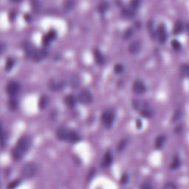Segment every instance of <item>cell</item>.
<instances>
[{
  "instance_id": "obj_9",
  "label": "cell",
  "mask_w": 189,
  "mask_h": 189,
  "mask_svg": "<svg viewBox=\"0 0 189 189\" xmlns=\"http://www.w3.org/2000/svg\"><path fill=\"white\" fill-rule=\"evenodd\" d=\"M133 89H134V93L137 94H143L146 90V87L144 84V83L140 81H136L133 85Z\"/></svg>"
},
{
  "instance_id": "obj_11",
  "label": "cell",
  "mask_w": 189,
  "mask_h": 189,
  "mask_svg": "<svg viewBox=\"0 0 189 189\" xmlns=\"http://www.w3.org/2000/svg\"><path fill=\"white\" fill-rule=\"evenodd\" d=\"M120 16L124 19H132L135 16V13L132 8H124L121 11Z\"/></svg>"
},
{
  "instance_id": "obj_12",
  "label": "cell",
  "mask_w": 189,
  "mask_h": 189,
  "mask_svg": "<svg viewBox=\"0 0 189 189\" xmlns=\"http://www.w3.org/2000/svg\"><path fill=\"white\" fill-rule=\"evenodd\" d=\"M56 36H57V34H56V32L55 31L52 30V31H49L48 33L43 37V44L45 45H49L53 40L55 39L56 38Z\"/></svg>"
},
{
  "instance_id": "obj_10",
  "label": "cell",
  "mask_w": 189,
  "mask_h": 189,
  "mask_svg": "<svg viewBox=\"0 0 189 189\" xmlns=\"http://www.w3.org/2000/svg\"><path fill=\"white\" fill-rule=\"evenodd\" d=\"M132 107L135 110L141 111L146 108H148V104L144 100H134L132 102Z\"/></svg>"
},
{
  "instance_id": "obj_28",
  "label": "cell",
  "mask_w": 189,
  "mask_h": 189,
  "mask_svg": "<svg viewBox=\"0 0 189 189\" xmlns=\"http://www.w3.org/2000/svg\"><path fill=\"white\" fill-rule=\"evenodd\" d=\"M15 64V61L13 59H7V62L5 64V70H7V72H9L10 70H12V68L13 67Z\"/></svg>"
},
{
  "instance_id": "obj_30",
  "label": "cell",
  "mask_w": 189,
  "mask_h": 189,
  "mask_svg": "<svg viewBox=\"0 0 189 189\" xmlns=\"http://www.w3.org/2000/svg\"><path fill=\"white\" fill-rule=\"evenodd\" d=\"M171 46H172V47H173L174 50H177V51H178V50H180V49H181V44H180V42L179 41H177V40L176 39H174L171 41Z\"/></svg>"
},
{
  "instance_id": "obj_15",
  "label": "cell",
  "mask_w": 189,
  "mask_h": 189,
  "mask_svg": "<svg viewBox=\"0 0 189 189\" xmlns=\"http://www.w3.org/2000/svg\"><path fill=\"white\" fill-rule=\"evenodd\" d=\"M93 55H94V60H95V61L97 62V64H100V65H102V64H104V62H105L104 56L98 49H95V50H94Z\"/></svg>"
},
{
  "instance_id": "obj_43",
  "label": "cell",
  "mask_w": 189,
  "mask_h": 189,
  "mask_svg": "<svg viewBox=\"0 0 189 189\" xmlns=\"http://www.w3.org/2000/svg\"><path fill=\"white\" fill-rule=\"evenodd\" d=\"M25 21H27V22H29V21H31V16H30L29 14H25Z\"/></svg>"
},
{
  "instance_id": "obj_7",
  "label": "cell",
  "mask_w": 189,
  "mask_h": 189,
  "mask_svg": "<svg viewBox=\"0 0 189 189\" xmlns=\"http://www.w3.org/2000/svg\"><path fill=\"white\" fill-rule=\"evenodd\" d=\"M157 35L159 42L164 43L167 40V39H168V34H167L166 28L164 25H160L157 27Z\"/></svg>"
},
{
  "instance_id": "obj_17",
  "label": "cell",
  "mask_w": 189,
  "mask_h": 189,
  "mask_svg": "<svg viewBox=\"0 0 189 189\" xmlns=\"http://www.w3.org/2000/svg\"><path fill=\"white\" fill-rule=\"evenodd\" d=\"M76 102L77 99L73 94H69V95H67L66 98H64V103L70 108H73V107L75 106Z\"/></svg>"
},
{
  "instance_id": "obj_41",
  "label": "cell",
  "mask_w": 189,
  "mask_h": 189,
  "mask_svg": "<svg viewBox=\"0 0 189 189\" xmlns=\"http://www.w3.org/2000/svg\"><path fill=\"white\" fill-rule=\"evenodd\" d=\"M182 126L181 125H179L176 127L175 128V132L177 133V134H180V132H182Z\"/></svg>"
},
{
  "instance_id": "obj_3",
  "label": "cell",
  "mask_w": 189,
  "mask_h": 189,
  "mask_svg": "<svg viewBox=\"0 0 189 189\" xmlns=\"http://www.w3.org/2000/svg\"><path fill=\"white\" fill-rule=\"evenodd\" d=\"M115 118V113L112 109H107L102 114V123L104 126L107 128L112 127Z\"/></svg>"
},
{
  "instance_id": "obj_35",
  "label": "cell",
  "mask_w": 189,
  "mask_h": 189,
  "mask_svg": "<svg viewBox=\"0 0 189 189\" xmlns=\"http://www.w3.org/2000/svg\"><path fill=\"white\" fill-rule=\"evenodd\" d=\"M19 180H14V181L10 182L9 185L7 186V188H14L19 185Z\"/></svg>"
},
{
  "instance_id": "obj_42",
  "label": "cell",
  "mask_w": 189,
  "mask_h": 189,
  "mask_svg": "<svg viewBox=\"0 0 189 189\" xmlns=\"http://www.w3.org/2000/svg\"><path fill=\"white\" fill-rule=\"evenodd\" d=\"M143 124H142V121H141L140 120L137 119L136 120V126L137 127V128H140L142 127Z\"/></svg>"
},
{
  "instance_id": "obj_33",
  "label": "cell",
  "mask_w": 189,
  "mask_h": 189,
  "mask_svg": "<svg viewBox=\"0 0 189 189\" xmlns=\"http://www.w3.org/2000/svg\"><path fill=\"white\" fill-rule=\"evenodd\" d=\"M9 105L11 109H16V107L18 106V103H17V101H16L15 98H12V99H11V100H10Z\"/></svg>"
},
{
  "instance_id": "obj_13",
  "label": "cell",
  "mask_w": 189,
  "mask_h": 189,
  "mask_svg": "<svg viewBox=\"0 0 189 189\" xmlns=\"http://www.w3.org/2000/svg\"><path fill=\"white\" fill-rule=\"evenodd\" d=\"M69 133H70V130H68L66 128L61 127L58 130L57 137L61 140H67Z\"/></svg>"
},
{
  "instance_id": "obj_32",
  "label": "cell",
  "mask_w": 189,
  "mask_h": 189,
  "mask_svg": "<svg viewBox=\"0 0 189 189\" xmlns=\"http://www.w3.org/2000/svg\"><path fill=\"white\" fill-rule=\"evenodd\" d=\"M181 118H182V112H181V110L178 109V110H177L175 112L174 114L173 121L174 122L178 121V120H180Z\"/></svg>"
},
{
  "instance_id": "obj_38",
  "label": "cell",
  "mask_w": 189,
  "mask_h": 189,
  "mask_svg": "<svg viewBox=\"0 0 189 189\" xmlns=\"http://www.w3.org/2000/svg\"><path fill=\"white\" fill-rule=\"evenodd\" d=\"M33 7L34 9L39 10L41 7V5L39 2H33Z\"/></svg>"
},
{
  "instance_id": "obj_22",
  "label": "cell",
  "mask_w": 189,
  "mask_h": 189,
  "mask_svg": "<svg viewBox=\"0 0 189 189\" xmlns=\"http://www.w3.org/2000/svg\"><path fill=\"white\" fill-rule=\"evenodd\" d=\"M47 104H48V98L45 95H43L39 100V107L40 109H45Z\"/></svg>"
},
{
  "instance_id": "obj_8",
  "label": "cell",
  "mask_w": 189,
  "mask_h": 189,
  "mask_svg": "<svg viewBox=\"0 0 189 189\" xmlns=\"http://www.w3.org/2000/svg\"><path fill=\"white\" fill-rule=\"evenodd\" d=\"M6 90L7 93L11 95V96H14L17 93H19L20 90V85L18 82L16 81H11L9 84L7 85L6 87Z\"/></svg>"
},
{
  "instance_id": "obj_20",
  "label": "cell",
  "mask_w": 189,
  "mask_h": 189,
  "mask_svg": "<svg viewBox=\"0 0 189 189\" xmlns=\"http://www.w3.org/2000/svg\"><path fill=\"white\" fill-rule=\"evenodd\" d=\"M183 31V24L181 21H177L174 25V34H180Z\"/></svg>"
},
{
  "instance_id": "obj_16",
  "label": "cell",
  "mask_w": 189,
  "mask_h": 189,
  "mask_svg": "<svg viewBox=\"0 0 189 189\" xmlns=\"http://www.w3.org/2000/svg\"><path fill=\"white\" fill-rule=\"evenodd\" d=\"M140 49V43L138 41H134L128 45V52L131 54H135L139 52Z\"/></svg>"
},
{
  "instance_id": "obj_34",
  "label": "cell",
  "mask_w": 189,
  "mask_h": 189,
  "mask_svg": "<svg viewBox=\"0 0 189 189\" xmlns=\"http://www.w3.org/2000/svg\"><path fill=\"white\" fill-rule=\"evenodd\" d=\"M181 70H182V73L184 75H186V76H188V74L189 71V68L188 66V64H182V67H181Z\"/></svg>"
},
{
  "instance_id": "obj_19",
  "label": "cell",
  "mask_w": 189,
  "mask_h": 189,
  "mask_svg": "<svg viewBox=\"0 0 189 189\" xmlns=\"http://www.w3.org/2000/svg\"><path fill=\"white\" fill-rule=\"evenodd\" d=\"M75 2L74 1H66V2H64V5H63V7H64V10L65 11H67V12H70L72 10H73V8L75 7Z\"/></svg>"
},
{
  "instance_id": "obj_5",
  "label": "cell",
  "mask_w": 189,
  "mask_h": 189,
  "mask_svg": "<svg viewBox=\"0 0 189 189\" xmlns=\"http://www.w3.org/2000/svg\"><path fill=\"white\" fill-rule=\"evenodd\" d=\"M66 86V83L63 80L52 79L48 82V87L51 91H60Z\"/></svg>"
},
{
  "instance_id": "obj_37",
  "label": "cell",
  "mask_w": 189,
  "mask_h": 189,
  "mask_svg": "<svg viewBox=\"0 0 189 189\" xmlns=\"http://www.w3.org/2000/svg\"><path fill=\"white\" fill-rule=\"evenodd\" d=\"M130 5H132V8H137L140 5V2L137 0H134V1L130 2Z\"/></svg>"
},
{
  "instance_id": "obj_25",
  "label": "cell",
  "mask_w": 189,
  "mask_h": 189,
  "mask_svg": "<svg viewBox=\"0 0 189 189\" xmlns=\"http://www.w3.org/2000/svg\"><path fill=\"white\" fill-rule=\"evenodd\" d=\"M133 34H134V30H133L132 27L127 28L125 31V32H124V33H123V39H129L130 38L132 37Z\"/></svg>"
},
{
  "instance_id": "obj_29",
  "label": "cell",
  "mask_w": 189,
  "mask_h": 189,
  "mask_svg": "<svg viewBox=\"0 0 189 189\" xmlns=\"http://www.w3.org/2000/svg\"><path fill=\"white\" fill-rule=\"evenodd\" d=\"M79 84H80V81H79L78 77H72L71 79H70V86L71 87L75 88L77 87H79Z\"/></svg>"
},
{
  "instance_id": "obj_27",
  "label": "cell",
  "mask_w": 189,
  "mask_h": 189,
  "mask_svg": "<svg viewBox=\"0 0 189 189\" xmlns=\"http://www.w3.org/2000/svg\"><path fill=\"white\" fill-rule=\"evenodd\" d=\"M140 115L144 117V118H150L152 114V112L149 109V107H148V108H146V109H143V110L140 111Z\"/></svg>"
},
{
  "instance_id": "obj_24",
  "label": "cell",
  "mask_w": 189,
  "mask_h": 189,
  "mask_svg": "<svg viewBox=\"0 0 189 189\" xmlns=\"http://www.w3.org/2000/svg\"><path fill=\"white\" fill-rule=\"evenodd\" d=\"M180 163H181V162H180V160L178 156H175V157H174L173 162H172V163L171 164V168L174 170L177 169V168H178L180 166Z\"/></svg>"
},
{
  "instance_id": "obj_18",
  "label": "cell",
  "mask_w": 189,
  "mask_h": 189,
  "mask_svg": "<svg viewBox=\"0 0 189 189\" xmlns=\"http://www.w3.org/2000/svg\"><path fill=\"white\" fill-rule=\"evenodd\" d=\"M79 140H80V136L77 134L76 132H73V131H70L67 141L71 142V143H75V142H78Z\"/></svg>"
},
{
  "instance_id": "obj_36",
  "label": "cell",
  "mask_w": 189,
  "mask_h": 189,
  "mask_svg": "<svg viewBox=\"0 0 189 189\" xmlns=\"http://www.w3.org/2000/svg\"><path fill=\"white\" fill-rule=\"evenodd\" d=\"M163 188L165 189H175L177 188V186H175L174 184L172 183V182H168L166 183L164 186Z\"/></svg>"
},
{
  "instance_id": "obj_39",
  "label": "cell",
  "mask_w": 189,
  "mask_h": 189,
  "mask_svg": "<svg viewBox=\"0 0 189 189\" xmlns=\"http://www.w3.org/2000/svg\"><path fill=\"white\" fill-rule=\"evenodd\" d=\"M128 176H127L126 174H124L122 176L121 180H120V182L122 184H126L127 182H128Z\"/></svg>"
},
{
  "instance_id": "obj_26",
  "label": "cell",
  "mask_w": 189,
  "mask_h": 189,
  "mask_svg": "<svg viewBox=\"0 0 189 189\" xmlns=\"http://www.w3.org/2000/svg\"><path fill=\"white\" fill-rule=\"evenodd\" d=\"M127 143H128V140L126 139H123L122 140L120 141V143H118V146H117V151L118 152H121L126 146Z\"/></svg>"
},
{
  "instance_id": "obj_1",
  "label": "cell",
  "mask_w": 189,
  "mask_h": 189,
  "mask_svg": "<svg viewBox=\"0 0 189 189\" xmlns=\"http://www.w3.org/2000/svg\"><path fill=\"white\" fill-rule=\"evenodd\" d=\"M30 146V140L26 136L21 137L19 140L16 148L13 152V157L15 160H19L23 154L29 148Z\"/></svg>"
},
{
  "instance_id": "obj_4",
  "label": "cell",
  "mask_w": 189,
  "mask_h": 189,
  "mask_svg": "<svg viewBox=\"0 0 189 189\" xmlns=\"http://www.w3.org/2000/svg\"><path fill=\"white\" fill-rule=\"evenodd\" d=\"M38 171L37 166L34 163H28L25 165L21 169V175L26 178L33 177Z\"/></svg>"
},
{
  "instance_id": "obj_2",
  "label": "cell",
  "mask_w": 189,
  "mask_h": 189,
  "mask_svg": "<svg viewBox=\"0 0 189 189\" xmlns=\"http://www.w3.org/2000/svg\"><path fill=\"white\" fill-rule=\"evenodd\" d=\"M26 55L29 59L36 62H39L42 61L43 59H45L47 56L48 52L45 49H37V50L33 49L26 53Z\"/></svg>"
},
{
  "instance_id": "obj_40",
  "label": "cell",
  "mask_w": 189,
  "mask_h": 189,
  "mask_svg": "<svg viewBox=\"0 0 189 189\" xmlns=\"http://www.w3.org/2000/svg\"><path fill=\"white\" fill-rule=\"evenodd\" d=\"M140 188L142 189H150V188H152V186H150L148 183H144V184H143V185H141L140 187Z\"/></svg>"
},
{
  "instance_id": "obj_21",
  "label": "cell",
  "mask_w": 189,
  "mask_h": 189,
  "mask_svg": "<svg viewBox=\"0 0 189 189\" xmlns=\"http://www.w3.org/2000/svg\"><path fill=\"white\" fill-rule=\"evenodd\" d=\"M108 8H109V3L106 2H100L98 6V10L100 13H104L106 12Z\"/></svg>"
},
{
  "instance_id": "obj_14",
  "label": "cell",
  "mask_w": 189,
  "mask_h": 189,
  "mask_svg": "<svg viewBox=\"0 0 189 189\" xmlns=\"http://www.w3.org/2000/svg\"><path fill=\"white\" fill-rule=\"evenodd\" d=\"M113 157L112 155V153L110 152H107L106 153L104 154L103 160H102V166L104 167H109L111 166V164L112 163Z\"/></svg>"
},
{
  "instance_id": "obj_31",
  "label": "cell",
  "mask_w": 189,
  "mask_h": 189,
  "mask_svg": "<svg viewBox=\"0 0 189 189\" xmlns=\"http://www.w3.org/2000/svg\"><path fill=\"white\" fill-rule=\"evenodd\" d=\"M123 71V66L121 64H116L114 67V72L116 74L121 73Z\"/></svg>"
},
{
  "instance_id": "obj_6",
  "label": "cell",
  "mask_w": 189,
  "mask_h": 189,
  "mask_svg": "<svg viewBox=\"0 0 189 189\" xmlns=\"http://www.w3.org/2000/svg\"><path fill=\"white\" fill-rule=\"evenodd\" d=\"M93 94L88 90H83V91L80 92V93L78 95V100L81 104H89L93 101Z\"/></svg>"
},
{
  "instance_id": "obj_23",
  "label": "cell",
  "mask_w": 189,
  "mask_h": 189,
  "mask_svg": "<svg viewBox=\"0 0 189 189\" xmlns=\"http://www.w3.org/2000/svg\"><path fill=\"white\" fill-rule=\"evenodd\" d=\"M165 142H166V137L164 136H159L157 137L155 142V146L157 148H162V146L164 145Z\"/></svg>"
}]
</instances>
